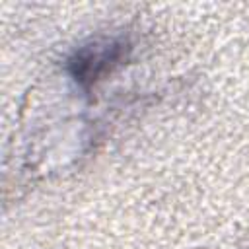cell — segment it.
Masks as SVG:
<instances>
[{
    "label": "cell",
    "mask_w": 249,
    "mask_h": 249,
    "mask_svg": "<svg viewBox=\"0 0 249 249\" xmlns=\"http://www.w3.org/2000/svg\"><path fill=\"white\" fill-rule=\"evenodd\" d=\"M121 58V47H89L84 49L80 54H76V60L72 62L74 66V76L78 82H88L93 84L99 80L115 62Z\"/></svg>",
    "instance_id": "6da1fadb"
}]
</instances>
